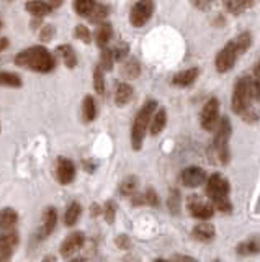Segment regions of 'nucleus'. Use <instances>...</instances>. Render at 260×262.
Instances as JSON below:
<instances>
[{"instance_id":"f257e3e1","label":"nucleus","mask_w":260,"mask_h":262,"mask_svg":"<svg viewBox=\"0 0 260 262\" xmlns=\"http://www.w3.org/2000/svg\"><path fill=\"white\" fill-rule=\"evenodd\" d=\"M15 64H17L18 68H25L30 71H35V72L46 74L54 69L56 59L46 48L33 46V48H28L25 51L18 53L17 57H15Z\"/></svg>"},{"instance_id":"f03ea898","label":"nucleus","mask_w":260,"mask_h":262,"mask_svg":"<svg viewBox=\"0 0 260 262\" xmlns=\"http://www.w3.org/2000/svg\"><path fill=\"white\" fill-rule=\"evenodd\" d=\"M254 102L255 100L249 94L246 77H241L232 90V112L239 115L244 121L255 123L258 120V112L255 110Z\"/></svg>"},{"instance_id":"7ed1b4c3","label":"nucleus","mask_w":260,"mask_h":262,"mask_svg":"<svg viewBox=\"0 0 260 262\" xmlns=\"http://www.w3.org/2000/svg\"><path fill=\"white\" fill-rule=\"evenodd\" d=\"M206 182V195L213 203V207L223 213H231L232 203L229 200V180L223 177L221 174H213L209 179L205 180Z\"/></svg>"},{"instance_id":"20e7f679","label":"nucleus","mask_w":260,"mask_h":262,"mask_svg":"<svg viewBox=\"0 0 260 262\" xmlns=\"http://www.w3.org/2000/svg\"><path fill=\"white\" fill-rule=\"evenodd\" d=\"M216 135H215V141H213V154L219 164L226 166L229 162L231 152H229V139L232 135V126L231 121L227 117H223L221 120H218L216 125Z\"/></svg>"},{"instance_id":"39448f33","label":"nucleus","mask_w":260,"mask_h":262,"mask_svg":"<svg viewBox=\"0 0 260 262\" xmlns=\"http://www.w3.org/2000/svg\"><path fill=\"white\" fill-rule=\"evenodd\" d=\"M157 110V102L156 100H148L143 108L139 110V113L136 115V120L133 123V131H131V144H133V149L137 151L141 149L143 141H144V136H146V131L149 128V123L154 112Z\"/></svg>"},{"instance_id":"423d86ee","label":"nucleus","mask_w":260,"mask_h":262,"mask_svg":"<svg viewBox=\"0 0 260 262\" xmlns=\"http://www.w3.org/2000/svg\"><path fill=\"white\" fill-rule=\"evenodd\" d=\"M239 56H242L239 53V49L238 46H235V41H229L221 51L218 53L216 56V71L218 72H227V71H231L232 69V66L235 64V61L239 59Z\"/></svg>"},{"instance_id":"0eeeda50","label":"nucleus","mask_w":260,"mask_h":262,"mask_svg":"<svg viewBox=\"0 0 260 262\" xmlns=\"http://www.w3.org/2000/svg\"><path fill=\"white\" fill-rule=\"evenodd\" d=\"M152 13H154V2L152 0H139V2H136L131 8L129 21H131L133 27L141 28L151 20Z\"/></svg>"},{"instance_id":"6e6552de","label":"nucleus","mask_w":260,"mask_h":262,"mask_svg":"<svg viewBox=\"0 0 260 262\" xmlns=\"http://www.w3.org/2000/svg\"><path fill=\"white\" fill-rule=\"evenodd\" d=\"M186 208H188L190 215L197 220L206 221L215 215V207L213 203H208L206 200H203L200 195H190L186 200Z\"/></svg>"},{"instance_id":"1a4fd4ad","label":"nucleus","mask_w":260,"mask_h":262,"mask_svg":"<svg viewBox=\"0 0 260 262\" xmlns=\"http://www.w3.org/2000/svg\"><path fill=\"white\" fill-rule=\"evenodd\" d=\"M218 120H219V102L218 98H209V100L205 103L200 115V123H201V128L206 129V131H213L218 125Z\"/></svg>"},{"instance_id":"9d476101","label":"nucleus","mask_w":260,"mask_h":262,"mask_svg":"<svg viewBox=\"0 0 260 262\" xmlns=\"http://www.w3.org/2000/svg\"><path fill=\"white\" fill-rule=\"evenodd\" d=\"M85 243V236L82 231H76L69 234L66 239H64V243L61 244V256L64 259H69L74 256L76 252H79L80 249H82V246Z\"/></svg>"},{"instance_id":"9b49d317","label":"nucleus","mask_w":260,"mask_h":262,"mask_svg":"<svg viewBox=\"0 0 260 262\" xmlns=\"http://www.w3.org/2000/svg\"><path fill=\"white\" fill-rule=\"evenodd\" d=\"M180 180L185 187H192V188L200 187L206 180V172L198 166H190L182 170Z\"/></svg>"},{"instance_id":"f8f14e48","label":"nucleus","mask_w":260,"mask_h":262,"mask_svg":"<svg viewBox=\"0 0 260 262\" xmlns=\"http://www.w3.org/2000/svg\"><path fill=\"white\" fill-rule=\"evenodd\" d=\"M56 177H58V180L62 185H69L72 180L76 179L74 162L66 158H59L58 164H56Z\"/></svg>"},{"instance_id":"ddd939ff","label":"nucleus","mask_w":260,"mask_h":262,"mask_svg":"<svg viewBox=\"0 0 260 262\" xmlns=\"http://www.w3.org/2000/svg\"><path fill=\"white\" fill-rule=\"evenodd\" d=\"M17 244H18V234L12 231V229L0 234V260L10 259Z\"/></svg>"},{"instance_id":"4468645a","label":"nucleus","mask_w":260,"mask_h":262,"mask_svg":"<svg viewBox=\"0 0 260 262\" xmlns=\"http://www.w3.org/2000/svg\"><path fill=\"white\" fill-rule=\"evenodd\" d=\"M215 234H216V229L211 223H198L197 226L193 228L192 236L193 239H197L200 243H209L215 239Z\"/></svg>"},{"instance_id":"2eb2a0df","label":"nucleus","mask_w":260,"mask_h":262,"mask_svg":"<svg viewBox=\"0 0 260 262\" xmlns=\"http://www.w3.org/2000/svg\"><path fill=\"white\" fill-rule=\"evenodd\" d=\"M56 223H58V211H56L54 207L46 208L43 213V220H41V236L43 237L50 236L54 231Z\"/></svg>"},{"instance_id":"dca6fc26","label":"nucleus","mask_w":260,"mask_h":262,"mask_svg":"<svg viewBox=\"0 0 260 262\" xmlns=\"http://www.w3.org/2000/svg\"><path fill=\"white\" fill-rule=\"evenodd\" d=\"M200 71L197 68H190V69H185L182 72L175 74L172 77V84L177 85V87H188L192 85L195 80H197Z\"/></svg>"},{"instance_id":"f3484780","label":"nucleus","mask_w":260,"mask_h":262,"mask_svg":"<svg viewBox=\"0 0 260 262\" xmlns=\"http://www.w3.org/2000/svg\"><path fill=\"white\" fill-rule=\"evenodd\" d=\"M235 252H238L239 256H254V254H258L260 252V237L252 236L249 239L239 243L238 248H235Z\"/></svg>"},{"instance_id":"a211bd4d","label":"nucleus","mask_w":260,"mask_h":262,"mask_svg":"<svg viewBox=\"0 0 260 262\" xmlns=\"http://www.w3.org/2000/svg\"><path fill=\"white\" fill-rule=\"evenodd\" d=\"M18 223V213L13 208L0 210V231H10Z\"/></svg>"},{"instance_id":"6ab92c4d","label":"nucleus","mask_w":260,"mask_h":262,"mask_svg":"<svg viewBox=\"0 0 260 262\" xmlns=\"http://www.w3.org/2000/svg\"><path fill=\"white\" fill-rule=\"evenodd\" d=\"M166 123H167V113H166L164 108H160V110H157V112H154L152 118H151V123H149V131H151V135H152V136L160 135V131L164 129Z\"/></svg>"},{"instance_id":"aec40b11","label":"nucleus","mask_w":260,"mask_h":262,"mask_svg":"<svg viewBox=\"0 0 260 262\" xmlns=\"http://www.w3.org/2000/svg\"><path fill=\"white\" fill-rule=\"evenodd\" d=\"M25 7H27V10L31 15L36 16V18H43V16L50 15L51 10H53V8L48 5L44 0H30V2Z\"/></svg>"},{"instance_id":"412c9836","label":"nucleus","mask_w":260,"mask_h":262,"mask_svg":"<svg viewBox=\"0 0 260 262\" xmlns=\"http://www.w3.org/2000/svg\"><path fill=\"white\" fill-rule=\"evenodd\" d=\"M56 53L59 54V57L62 59V62L67 66L69 69L72 68H76V64H77V56L74 53V48H72L70 45H61L56 48Z\"/></svg>"},{"instance_id":"4be33fe9","label":"nucleus","mask_w":260,"mask_h":262,"mask_svg":"<svg viewBox=\"0 0 260 262\" xmlns=\"http://www.w3.org/2000/svg\"><path fill=\"white\" fill-rule=\"evenodd\" d=\"M133 98V87L126 84V82H121V84L116 87V92H115V102L118 106H123L126 105L129 100Z\"/></svg>"},{"instance_id":"5701e85b","label":"nucleus","mask_w":260,"mask_h":262,"mask_svg":"<svg viewBox=\"0 0 260 262\" xmlns=\"http://www.w3.org/2000/svg\"><path fill=\"white\" fill-rule=\"evenodd\" d=\"M113 36V28L110 23H100L99 28H97V33H95V39H97V45L100 48H105L108 45V41L111 39Z\"/></svg>"},{"instance_id":"b1692460","label":"nucleus","mask_w":260,"mask_h":262,"mask_svg":"<svg viewBox=\"0 0 260 262\" xmlns=\"http://www.w3.org/2000/svg\"><path fill=\"white\" fill-rule=\"evenodd\" d=\"M80 213H82L80 203L72 202L66 210V216H64V223H66V226H74L77 223V220L80 218Z\"/></svg>"},{"instance_id":"393cba45","label":"nucleus","mask_w":260,"mask_h":262,"mask_svg":"<svg viewBox=\"0 0 260 262\" xmlns=\"http://www.w3.org/2000/svg\"><path fill=\"white\" fill-rule=\"evenodd\" d=\"M97 117V106H95V100L92 95H87L82 102V118L85 121H93Z\"/></svg>"},{"instance_id":"a878e982","label":"nucleus","mask_w":260,"mask_h":262,"mask_svg":"<svg viewBox=\"0 0 260 262\" xmlns=\"http://www.w3.org/2000/svg\"><path fill=\"white\" fill-rule=\"evenodd\" d=\"M0 85L18 89V87H21V79H20V76H17V74H13V72L2 71L0 72Z\"/></svg>"},{"instance_id":"bb28decb","label":"nucleus","mask_w":260,"mask_h":262,"mask_svg":"<svg viewBox=\"0 0 260 262\" xmlns=\"http://www.w3.org/2000/svg\"><path fill=\"white\" fill-rule=\"evenodd\" d=\"M137 185H139V180H137V177L136 176H129V177H126L123 180V182H121L120 192L123 195H126V196H131L133 193H136Z\"/></svg>"},{"instance_id":"cd10ccee","label":"nucleus","mask_w":260,"mask_h":262,"mask_svg":"<svg viewBox=\"0 0 260 262\" xmlns=\"http://www.w3.org/2000/svg\"><path fill=\"white\" fill-rule=\"evenodd\" d=\"M234 41H235V46H238V49H239V53L244 54L252 46V35L249 31H244L238 38H234Z\"/></svg>"},{"instance_id":"c85d7f7f","label":"nucleus","mask_w":260,"mask_h":262,"mask_svg":"<svg viewBox=\"0 0 260 262\" xmlns=\"http://www.w3.org/2000/svg\"><path fill=\"white\" fill-rule=\"evenodd\" d=\"M139 72H141V66L136 59H129L123 68V74L128 79H136L139 76Z\"/></svg>"},{"instance_id":"c756f323","label":"nucleus","mask_w":260,"mask_h":262,"mask_svg":"<svg viewBox=\"0 0 260 262\" xmlns=\"http://www.w3.org/2000/svg\"><path fill=\"white\" fill-rule=\"evenodd\" d=\"M95 4H97L95 0H76V12L80 16H88Z\"/></svg>"},{"instance_id":"7c9ffc66","label":"nucleus","mask_w":260,"mask_h":262,"mask_svg":"<svg viewBox=\"0 0 260 262\" xmlns=\"http://www.w3.org/2000/svg\"><path fill=\"white\" fill-rule=\"evenodd\" d=\"M108 15V7L107 5H97L95 4V7L92 8V12H90V15H88V16H90V20L92 21H100L102 23V20L105 18V16H107Z\"/></svg>"},{"instance_id":"2f4dec72","label":"nucleus","mask_w":260,"mask_h":262,"mask_svg":"<svg viewBox=\"0 0 260 262\" xmlns=\"http://www.w3.org/2000/svg\"><path fill=\"white\" fill-rule=\"evenodd\" d=\"M93 87H95V92L97 94H103L105 92V79H103V69L97 68L93 72Z\"/></svg>"},{"instance_id":"473e14b6","label":"nucleus","mask_w":260,"mask_h":262,"mask_svg":"<svg viewBox=\"0 0 260 262\" xmlns=\"http://www.w3.org/2000/svg\"><path fill=\"white\" fill-rule=\"evenodd\" d=\"M113 54H111V49H108L107 46L102 48V59H100V68L103 71H110L111 66H113Z\"/></svg>"},{"instance_id":"72a5a7b5","label":"nucleus","mask_w":260,"mask_h":262,"mask_svg":"<svg viewBox=\"0 0 260 262\" xmlns=\"http://www.w3.org/2000/svg\"><path fill=\"white\" fill-rule=\"evenodd\" d=\"M226 8L227 12H231L232 15H241L246 10V5H244V0H226Z\"/></svg>"},{"instance_id":"f704fd0d","label":"nucleus","mask_w":260,"mask_h":262,"mask_svg":"<svg viewBox=\"0 0 260 262\" xmlns=\"http://www.w3.org/2000/svg\"><path fill=\"white\" fill-rule=\"evenodd\" d=\"M128 51H129V46L126 43H118L115 48L111 49L113 59H115V61H123L125 57L128 56Z\"/></svg>"},{"instance_id":"c9c22d12","label":"nucleus","mask_w":260,"mask_h":262,"mask_svg":"<svg viewBox=\"0 0 260 262\" xmlns=\"http://www.w3.org/2000/svg\"><path fill=\"white\" fill-rule=\"evenodd\" d=\"M103 213H105V220H107V223L111 225L113 221H115V216H116V205L111 200H108L107 203H105Z\"/></svg>"},{"instance_id":"e433bc0d","label":"nucleus","mask_w":260,"mask_h":262,"mask_svg":"<svg viewBox=\"0 0 260 262\" xmlns=\"http://www.w3.org/2000/svg\"><path fill=\"white\" fill-rule=\"evenodd\" d=\"M74 35L77 39H80L82 43H90V31L85 27V25H77Z\"/></svg>"},{"instance_id":"4c0bfd02","label":"nucleus","mask_w":260,"mask_h":262,"mask_svg":"<svg viewBox=\"0 0 260 262\" xmlns=\"http://www.w3.org/2000/svg\"><path fill=\"white\" fill-rule=\"evenodd\" d=\"M169 208L172 213H177L178 208H180V193H178V190H172L169 195Z\"/></svg>"},{"instance_id":"58836bf2","label":"nucleus","mask_w":260,"mask_h":262,"mask_svg":"<svg viewBox=\"0 0 260 262\" xmlns=\"http://www.w3.org/2000/svg\"><path fill=\"white\" fill-rule=\"evenodd\" d=\"M143 199H144V203L151 205V207H157L159 205V196L156 190H152V188H148V190L143 193Z\"/></svg>"},{"instance_id":"ea45409f","label":"nucleus","mask_w":260,"mask_h":262,"mask_svg":"<svg viewBox=\"0 0 260 262\" xmlns=\"http://www.w3.org/2000/svg\"><path fill=\"white\" fill-rule=\"evenodd\" d=\"M53 36H54V28L51 27V25H48V27L43 28L41 35H39V39H41V41H51Z\"/></svg>"},{"instance_id":"a19ab883","label":"nucleus","mask_w":260,"mask_h":262,"mask_svg":"<svg viewBox=\"0 0 260 262\" xmlns=\"http://www.w3.org/2000/svg\"><path fill=\"white\" fill-rule=\"evenodd\" d=\"M116 244L120 246L121 249H126V246L129 244V241H128V237H126V236L121 234V236L118 237V239H116Z\"/></svg>"},{"instance_id":"79ce46f5","label":"nucleus","mask_w":260,"mask_h":262,"mask_svg":"<svg viewBox=\"0 0 260 262\" xmlns=\"http://www.w3.org/2000/svg\"><path fill=\"white\" fill-rule=\"evenodd\" d=\"M211 2H215V0H195V5L198 8H206Z\"/></svg>"},{"instance_id":"37998d69","label":"nucleus","mask_w":260,"mask_h":262,"mask_svg":"<svg viewBox=\"0 0 260 262\" xmlns=\"http://www.w3.org/2000/svg\"><path fill=\"white\" fill-rule=\"evenodd\" d=\"M44 2H46L48 5H50V7L53 8V10H54V8H58V7L62 5V0H44Z\"/></svg>"},{"instance_id":"c03bdc74","label":"nucleus","mask_w":260,"mask_h":262,"mask_svg":"<svg viewBox=\"0 0 260 262\" xmlns=\"http://www.w3.org/2000/svg\"><path fill=\"white\" fill-rule=\"evenodd\" d=\"M9 45H10V41H9V39H7V38H0V53H2L4 49L9 48Z\"/></svg>"},{"instance_id":"a18cd8bd","label":"nucleus","mask_w":260,"mask_h":262,"mask_svg":"<svg viewBox=\"0 0 260 262\" xmlns=\"http://www.w3.org/2000/svg\"><path fill=\"white\" fill-rule=\"evenodd\" d=\"M255 2L257 0H244V5H246V8H250L255 5Z\"/></svg>"},{"instance_id":"49530a36","label":"nucleus","mask_w":260,"mask_h":262,"mask_svg":"<svg viewBox=\"0 0 260 262\" xmlns=\"http://www.w3.org/2000/svg\"><path fill=\"white\" fill-rule=\"evenodd\" d=\"M100 211H102V208H99V205H93V207H92V215H93V216H97Z\"/></svg>"},{"instance_id":"de8ad7c7","label":"nucleus","mask_w":260,"mask_h":262,"mask_svg":"<svg viewBox=\"0 0 260 262\" xmlns=\"http://www.w3.org/2000/svg\"><path fill=\"white\" fill-rule=\"evenodd\" d=\"M257 210L260 211V200H258V207H257Z\"/></svg>"},{"instance_id":"09e8293b","label":"nucleus","mask_w":260,"mask_h":262,"mask_svg":"<svg viewBox=\"0 0 260 262\" xmlns=\"http://www.w3.org/2000/svg\"><path fill=\"white\" fill-rule=\"evenodd\" d=\"M0 28H2V21H0Z\"/></svg>"}]
</instances>
